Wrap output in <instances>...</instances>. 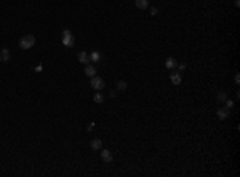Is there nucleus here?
Listing matches in <instances>:
<instances>
[{
	"label": "nucleus",
	"mask_w": 240,
	"mask_h": 177,
	"mask_svg": "<svg viewBox=\"0 0 240 177\" xmlns=\"http://www.w3.org/2000/svg\"><path fill=\"white\" fill-rule=\"evenodd\" d=\"M135 5H136V8H139V10H144V8L149 6V0H135Z\"/></svg>",
	"instance_id": "9b49d317"
},
{
	"label": "nucleus",
	"mask_w": 240,
	"mask_h": 177,
	"mask_svg": "<svg viewBox=\"0 0 240 177\" xmlns=\"http://www.w3.org/2000/svg\"><path fill=\"white\" fill-rule=\"evenodd\" d=\"M117 89H118V91H125V89H128V83L123 81V80H120V81L117 83Z\"/></svg>",
	"instance_id": "2eb2a0df"
},
{
	"label": "nucleus",
	"mask_w": 240,
	"mask_h": 177,
	"mask_svg": "<svg viewBox=\"0 0 240 177\" xmlns=\"http://www.w3.org/2000/svg\"><path fill=\"white\" fill-rule=\"evenodd\" d=\"M178 67H179V70H186V67H187V64H178Z\"/></svg>",
	"instance_id": "6ab92c4d"
},
{
	"label": "nucleus",
	"mask_w": 240,
	"mask_h": 177,
	"mask_svg": "<svg viewBox=\"0 0 240 177\" xmlns=\"http://www.w3.org/2000/svg\"><path fill=\"white\" fill-rule=\"evenodd\" d=\"M34 45H35V37L31 35V34H27V35H24V37L19 39V48L21 50H29Z\"/></svg>",
	"instance_id": "f257e3e1"
},
{
	"label": "nucleus",
	"mask_w": 240,
	"mask_h": 177,
	"mask_svg": "<svg viewBox=\"0 0 240 177\" xmlns=\"http://www.w3.org/2000/svg\"><path fill=\"white\" fill-rule=\"evenodd\" d=\"M93 101L96 102V104H103V102H104V94L101 91H96L95 96H93Z\"/></svg>",
	"instance_id": "f8f14e48"
},
{
	"label": "nucleus",
	"mask_w": 240,
	"mask_h": 177,
	"mask_svg": "<svg viewBox=\"0 0 240 177\" xmlns=\"http://www.w3.org/2000/svg\"><path fill=\"white\" fill-rule=\"evenodd\" d=\"M226 107H227V109H232V107H234V102L230 101V99H226Z\"/></svg>",
	"instance_id": "f3484780"
},
{
	"label": "nucleus",
	"mask_w": 240,
	"mask_h": 177,
	"mask_svg": "<svg viewBox=\"0 0 240 177\" xmlns=\"http://www.w3.org/2000/svg\"><path fill=\"white\" fill-rule=\"evenodd\" d=\"M85 75H87V77H95V75H96V69H95V66H91V64H87V67H85Z\"/></svg>",
	"instance_id": "9d476101"
},
{
	"label": "nucleus",
	"mask_w": 240,
	"mask_h": 177,
	"mask_svg": "<svg viewBox=\"0 0 240 177\" xmlns=\"http://www.w3.org/2000/svg\"><path fill=\"white\" fill-rule=\"evenodd\" d=\"M74 43H75V40H74V35L69 29H64L62 31V45L67 46V48H72Z\"/></svg>",
	"instance_id": "f03ea898"
},
{
	"label": "nucleus",
	"mask_w": 240,
	"mask_h": 177,
	"mask_svg": "<svg viewBox=\"0 0 240 177\" xmlns=\"http://www.w3.org/2000/svg\"><path fill=\"white\" fill-rule=\"evenodd\" d=\"M0 54H2V61L3 62L10 61V50H8V48H3L2 51H0Z\"/></svg>",
	"instance_id": "4468645a"
},
{
	"label": "nucleus",
	"mask_w": 240,
	"mask_h": 177,
	"mask_svg": "<svg viewBox=\"0 0 240 177\" xmlns=\"http://www.w3.org/2000/svg\"><path fill=\"white\" fill-rule=\"evenodd\" d=\"M101 61V54H99V51H91V54H90V62H99Z\"/></svg>",
	"instance_id": "ddd939ff"
},
{
	"label": "nucleus",
	"mask_w": 240,
	"mask_h": 177,
	"mask_svg": "<svg viewBox=\"0 0 240 177\" xmlns=\"http://www.w3.org/2000/svg\"><path fill=\"white\" fill-rule=\"evenodd\" d=\"M234 80H235V83H237V85H238V83H240V75H238V72L235 73V75H234Z\"/></svg>",
	"instance_id": "aec40b11"
},
{
	"label": "nucleus",
	"mask_w": 240,
	"mask_h": 177,
	"mask_svg": "<svg viewBox=\"0 0 240 177\" xmlns=\"http://www.w3.org/2000/svg\"><path fill=\"white\" fill-rule=\"evenodd\" d=\"M234 3H235V6H240V0H234Z\"/></svg>",
	"instance_id": "4be33fe9"
},
{
	"label": "nucleus",
	"mask_w": 240,
	"mask_h": 177,
	"mask_svg": "<svg viewBox=\"0 0 240 177\" xmlns=\"http://www.w3.org/2000/svg\"><path fill=\"white\" fill-rule=\"evenodd\" d=\"M170 80H171V83L173 85H181V81H182V78H181V73L179 72H173L171 75H170Z\"/></svg>",
	"instance_id": "0eeeda50"
},
{
	"label": "nucleus",
	"mask_w": 240,
	"mask_h": 177,
	"mask_svg": "<svg viewBox=\"0 0 240 177\" xmlns=\"http://www.w3.org/2000/svg\"><path fill=\"white\" fill-rule=\"evenodd\" d=\"M101 160H103L104 163H110V161H112V153H110V150L103 148V150H101Z\"/></svg>",
	"instance_id": "39448f33"
},
{
	"label": "nucleus",
	"mask_w": 240,
	"mask_h": 177,
	"mask_svg": "<svg viewBox=\"0 0 240 177\" xmlns=\"http://www.w3.org/2000/svg\"><path fill=\"white\" fill-rule=\"evenodd\" d=\"M226 99H227L226 93H218V94H216V101L218 102H226Z\"/></svg>",
	"instance_id": "dca6fc26"
},
{
	"label": "nucleus",
	"mask_w": 240,
	"mask_h": 177,
	"mask_svg": "<svg viewBox=\"0 0 240 177\" xmlns=\"http://www.w3.org/2000/svg\"><path fill=\"white\" fill-rule=\"evenodd\" d=\"M90 147H91V150H101L103 141H101V139H93V141L90 142Z\"/></svg>",
	"instance_id": "1a4fd4ad"
},
{
	"label": "nucleus",
	"mask_w": 240,
	"mask_h": 177,
	"mask_svg": "<svg viewBox=\"0 0 240 177\" xmlns=\"http://www.w3.org/2000/svg\"><path fill=\"white\" fill-rule=\"evenodd\" d=\"M165 67H167V69L178 67V61L174 59V58H167V59H165Z\"/></svg>",
	"instance_id": "6e6552de"
},
{
	"label": "nucleus",
	"mask_w": 240,
	"mask_h": 177,
	"mask_svg": "<svg viewBox=\"0 0 240 177\" xmlns=\"http://www.w3.org/2000/svg\"><path fill=\"white\" fill-rule=\"evenodd\" d=\"M157 13H159V8H155V6H152V8H151V16H155Z\"/></svg>",
	"instance_id": "a211bd4d"
},
{
	"label": "nucleus",
	"mask_w": 240,
	"mask_h": 177,
	"mask_svg": "<svg viewBox=\"0 0 240 177\" xmlns=\"http://www.w3.org/2000/svg\"><path fill=\"white\" fill-rule=\"evenodd\" d=\"M0 62H2V54H0Z\"/></svg>",
	"instance_id": "5701e85b"
},
{
	"label": "nucleus",
	"mask_w": 240,
	"mask_h": 177,
	"mask_svg": "<svg viewBox=\"0 0 240 177\" xmlns=\"http://www.w3.org/2000/svg\"><path fill=\"white\" fill-rule=\"evenodd\" d=\"M90 85H91V88L93 89H96V91H101V89H104L106 88V83H104V80L101 78V77H91V80H90Z\"/></svg>",
	"instance_id": "7ed1b4c3"
},
{
	"label": "nucleus",
	"mask_w": 240,
	"mask_h": 177,
	"mask_svg": "<svg viewBox=\"0 0 240 177\" xmlns=\"http://www.w3.org/2000/svg\"><path fill=\"white\" fill-rule=\"evenodd\" d=\"M216 115H218L219 120H226V118H229V115H230V109H227V107H218Z\"/></svg>",
	"instance_id": "20e7f679"
},
{
	"label": "nucleus",
	"mask_w": 240,
	"mask_h": 177,
	"mask_svg": "<svg viewBox=\"0 0 240 177\" xmlns=\"http://www.w3.org/2000/svg\"><path fill=\"white\" fill-rule=\"evenodd\" d=\"M115 94H117L115 91H110V93H109V96H110V97H115Z\"/></svg>",
	"instance_id": "412c9836"
},
{
	"label": "nucleus",
	"mask_w": 240,
	"mask_h": 177,
	"mask_svg": "<svg viewBox=\"0 0 240 177\" xmlns=\"http://www.w3.org/2000/svg\"><path fill=\"white\" fill-rule=\"evenodd\" d=\"M77 59L82 62V64H90V54L87 51H79L77 53Z\"/></svg>",
	"instance_id": "423d86ee"
}]
</instances>
